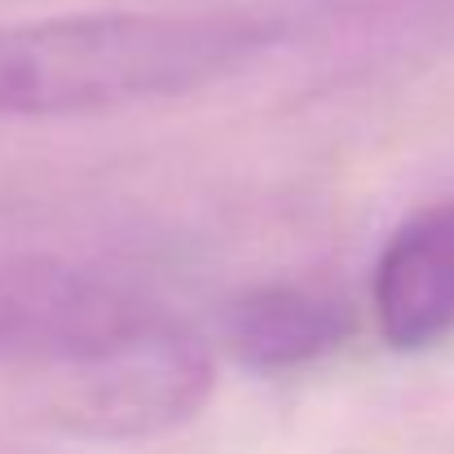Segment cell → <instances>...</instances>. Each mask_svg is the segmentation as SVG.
<instances>
[{"mask_svg": "<svg viewBox=\"0 0 454 454\" xmlns=\"http://www.w3.org/2000/svg\"><path fill=\"white\" fill-rule=\"evenodd\" d=\"M265 31L225 13H80L0 27V120L181 98L243 71Z\"/></svg>", "mask_w": 454, "mask_h": 454, "instance_id": "6da1fadb", "label": "cell"}, {"mask_svg": "<svg viewBox=\"0 0 454 454\" xmlns=\"http://www.w3.org/2000/svg\"><path fill=\"white\" fill-rule=\"evenodd\" d=\"M212 380L207 344L146 313L124 335L67 366L58 419L84 442H151L203 411Z\"/></svg>", "mask_w": 454, "mask_h": 454, "instance_id": "7a4b0ae2", "label": "cell"}, {"mask_svg": "<svg viewBox=\"0 0 454 454\" xmlns=\"http://www.w3.org/2000/svg\"><path fill=\"white\" fill-rule=\"evenodd\" d=\"M375 322L402 353L454 340V203L415 212L375 265Z\"/></svg>", "mask_w": 454, "mask_h": 454, "instance_id": "3957f363", "label": "cell"}, {"mask_svg": "<svg viewBox=\"0 0 454 454\" xmlns=\"http://www.w3.org/2000/svg\"><path fill=\"white\" fill-rule=\"evenodd\" d=\"M348 335H353L348 304L309 287H261L239 296L225 313L230 353L261 375L322 362Z\"/></svg>", "mask_w": 454, "mask_h": 454, "instance_id": "277c9868", "label": "cell"}]
</instances>
